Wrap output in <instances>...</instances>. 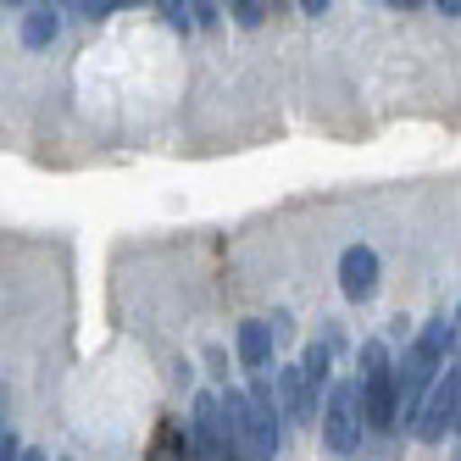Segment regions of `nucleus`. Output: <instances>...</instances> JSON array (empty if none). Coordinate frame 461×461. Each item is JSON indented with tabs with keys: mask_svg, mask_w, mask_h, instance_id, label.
Masks as SVG:
<instances>
[{
	"mask_svg": "<svg viewBox=\"0 0 461 461\" xmlns=\"http://www.w3.org/2000/svg\"><path fill=\"white\" fill-rule=\"evenodd\" d=\"M445 356H456V322L450 317H434L417 334V345L406 350V361L394 367V422H401V411H406V422H417L422 394H428V384L439 378Z\"/></svg>",
	"mask_w": 461,
	"mask_h": 461,
	"instance_id": "nucleus-1",
	"label": "nucleus"
},
{
	"mask_svg": "<svg viewBox=\"0 0 461 461\" xmlns=\"http://www.w3.org/2000/svg\"><path fill=\"white\" fill-rule=\"evenodd\" d=\"M356 411L367 428L389 434L394 428V367H389V350L384 339L361 345V378H356Z\"/></svg>",
	"mask_w": 461,
	"mask_h": 461,
	"instance_id": "nucleus-2",
	"label": "nucleus"
},
{
	"mask_svg": "<svg viewBox=\"0 0 461 461\" xmlns=\"http://www.w3.org/2000/svg\"><path fill=\"white\" fill-rule=\"evenodd\" d=\"M245 434H250V461H273L278 456L284 428H278V401H273L267 378H256L245 389Z\"/></svg>",
	"mask_w": 461,
	"mask_h": 461,
	"instance_id": "nucleus-3",
	"label": "nucleus"
},
{
	"mask_svg": "<svg viewBox=\"0 0 461 461\" xmlns=\"http://www.w3.org/2000/svg\"><path fill=\"white\" fill-rule=\"evenodd\" d=\"M456 406H461V373L450 367V373H439V378H434V394H428V406L417 411V422H411V434H417L422 445H434V439H445L450 428H456Z\"/></svg>",
	"mask_w": 461,
	"mask_h": 461,
	"instance_id": "nucleus-4",
	"label": "nucleus"
},
{
	"mask_svg": "<svg viewBox=\"0 0 461 461\" xmlns=\"http://www.w3.org/2000/svg\"><path fill=\"white\" fill-rule=\"evenodd\" d=\"M361 434V411H356V384H334L328 389V406H322V445L334 456H350Z\"/></svg>",
	"mask_w": 461,
	"mask_h": 461,
	"instance_id": "nucleus-5",
	"label": "nucleus"
},
{
	"mask_svg": "<svg viewBox=\"0 0 461 461\" xmlns=\"http://www.w3.org/2000/svg\"><path fill=\"white\" fill-rule=\"evenodd\" d=\"M339 289L350 294V301H373V289H378V256L367 245H350L339 256Z\"/></svg>",
	"mask_w": 461,
	"mask_h": 461,
	"instance_id": "nucleus-6",
	"label": "nucleus"
},
{
	"mask_svg": "<svg viewBox=\"0 0 461 461\" xmlns=\"http://www.w3.org/2000/svg\"><path fill=\"white\" fill-rule=\"evenodd\" d=\"M273 401H278V411H284V422H312V394H306V378H301V367H278V384H273ZM278 422V428H284Z\"/></svg>",
	"mask_w": 461,
	"mask_h": 461,
	"instance_id": "nucleus-7",
	"label": "nucleus"
},
{
	"mask_svg": "<svg viewBox=\"0 0 461 461\" xmlns=\"http://www.w3.org/2000/svg\"><path fill=\"white\" fill-rule=\"evenodd\" d=\"M240 361H245V367H267V361H273V334H267V322H240Z\"/></svg>",
	"mask_w": 461,
	"mask_h": 461,
	"instance_id": "nucleus-8",
	"label": "nucleus"
},
{
	"mask_svg": "<svg viewBox=\"0 0 461 461\" xmlns=\"http://www.w3.org/2000/svg\"><path fill=\"white\" fill-rule=\"evenodd\" d=\"M56 28H61V17H56L50 6H34V12L23 17V45H28V50H45V45L56 40Z\"/></svg>",
	"mask_w": 461,
	"mask_h": 461,
	"instance_id": "nucleus-9",
	"label": "nucleus"
},
{
	"mask_svg": "<svg viewBox=\"0 0 461 461\" xmlns=\"http://www.w3.org/2000/svg\"><path fill=\"white\" fill-rule=\"evenodd\" d=\"M234 17H240L245 28H256L261 17H267V6H261V0H240V6H234Z\"/></svg>",
	"mask_w": 461,
	"mask_h": 461,
	"instance_id": "nucleus-10",
	"label": "nucleus"
}]
</instances>
